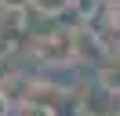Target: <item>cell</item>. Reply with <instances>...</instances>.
<instances>
[{"instance_id":"6","label":"cell","mask_w":120,"mask_h":116,"mask_svg":"<svg viewBox=\"0 0 120 116\" xmlns=\"http://www.w3.org/2000/svg\"><path fill=\"white\" fill-rule=\"evenodd\" d=\"M8 109H11V105H8V98L0 94V116H8Z\"/></svg>"},{"instance_id":"1","label":"cell","mask_w":120,"mask_h":116,"mask_svg":"<svg viewBox=\"0 0 120 116\" xmlns=\"http://www.w3.org/2000/svg\"><path fill=\"white\" fill-rule=\"evenodd\" d=\"M29 51L40 65H73L76 58V33L73 29H62V33H40L29 40Z\"/></svg>"},{"instance_id":"4","label":"cell","mask_w":120,"mask_h":116,"mask_svg":"<svg viewBox=\"0 0 120 116\" xmlns=\"http://www.w3.org/2000/svg\"><path fill=\"white\" fill-rule=\"evenodd\" d=\"M15 116H55V109L37 105V102H22V105H15Z\"/></svg>"},{"instance_id":"3","label":"cell","mask_w":120,"mask_h":116,"mask_svg":"<svg viewBox=\"0 0 120 116\" xmlns=\"http://www.w3.org/2000/svg\"><path fill=\"white\" fill-rule=\"evenodd\" d=\"M69 7H76V0H26V11H37L44 18H58Z\"/></svg>"},{"instance_id":"2","label":"cell","mask_w":120,"mask_h":116,"mask_svg":"<svg viewBox=\"0 0 120 116\" xmlns=\"http://www.w3.org/2000/svg\"><path fill=\"white\" fill-rule=\"evenodd\" d=\"M98 91L120 98V51H105V58L98 62Z\"/></svg>"},{"instance_id":"5","label":"cell","mask_w":120,"mask_h":116,"mask_svg":"<svg viewBox=\"0 0 120 116\" xmlns=\"http://www.w3.org/2000/svg\"><path fill=\"white\" fill-rule=\"evenodd\" d=\"M109 14H113V22H116V29H120V4H116V7H109Z\"/></svg>"},{"instance_id":"7","label":"cell","mask_w":120,"mask_h":116,"mask_svg":"<svg viewBox=\"0 0 120 116\" xmlns=\"http://www.w3.org/2000/svg\"><path fill=\"white\" fill-rule=\"evenodd\" d=\"M98 4H105V7H116V4H120V0H98Z\"/></svg>"}]
</instances>
